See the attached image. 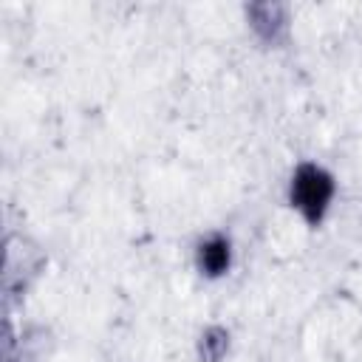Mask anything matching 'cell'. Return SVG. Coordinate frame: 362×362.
I'll return each instance as SVG.
<instances>
[{
  "mask_svg": "<svg viewBox=\"0 0 362 362\" xmlns=\"http://www.w3.org/2000/svg\"><path fill=\"white\" fill-rule=\"evenodd\" d=\"M331 192H334V184H331V178L322 170H317L311 164L297 170L294 187H291V198H294L297 209L305 212L308 221H317L322 215V209L331 201Z\"/></svg>",
  "mask_w": 362,
  "mask_h": 362,
  "instance_id": "6da1fadb",
  "label": "cell"
},
{
  "mask_svg": "<svg viewBox=\"0 0 362 362\" xmlns=\"http://www.w3.org/2000/svg\"><path fill=\"white\" fill-rule=\"evenodd\" d=\"M201 266L209 272V274H221L226 266H229V246L226 240L215 238L209 243L201 246Z\"/></svg>",
  "mask_w": 362,
  "mask_h": 362,
  "instance_id": "7a4b0ae2",
  "label": "cell"
}]
</instances>
